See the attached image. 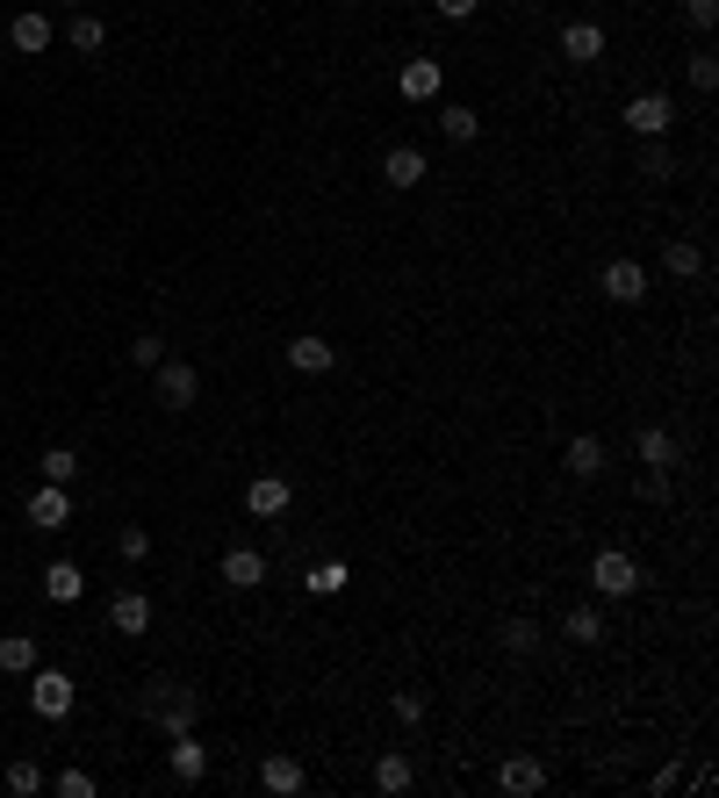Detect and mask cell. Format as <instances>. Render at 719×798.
Returning a JSON list of instances; mask_svg holds the SVG:
<instances>
[{
	"label": "cell",
	"instance_id": "cell-33",
	"mask_svg": "<svg viewBox=\"0 0 719 798\" xmlns=\"http://www.w3.org/2000/svg\"><path fill=\"white\" fill-rule=\"evenodd\" d=\"M116 555H122V561H144V555H151V532H144V526H122V532H116Z\"/></svg>",
	"mask_w": 719,
	"mask_h": 798
},
{
	"label": "cell",
	"instance_id": "cell-37",
	"mask_svg": "<svg viewBox=\"0 0 719 798\" xmlns=\"http://www.w3.org/2000/svg\"><path fill=\"white\" fill-rule=\"evenodd\" d=\"M640 503H669V468H648V475H640Z\"/></svg>",
	"mask_w": 719,
	"mask_h": 798
},
{
	"label": "cell",
	"instance_id": "cell-16",
	"mask_svg": "<svg viewBox=\"0 0 719 798\" xmlns=\"http://www.w3.org/2000/svg\"><path fill=\"white\" fill-rule=\"evenodd\" d=\"M540 785H547L540 756H503V762H497V791H518V798H526V791H540Z\"/></svg>",
	"mask_w": 719,
	"mask_h": 798
},
{
	"label": "cell",
	"instance_id": "cell-40",
	"mask_svg": "<svg viewBox=\"0 0 719 798\" xmlns=\"http://www.w3.org/2000/svg\"><path fill=\"white\" fill-rule=\"evenodd\" d=\"M476 8H482V0H439V14H447V22H468Z\"/></svg>",
	"mask_w": 719,
	"mask_h": 798
},
{
	"label": "cell",
	"instance_id": "cell-9",
	"mask_svg": "<svg viewBox=\"0 0 719 798\" xmlns=\"http://www.w3.org/2000/svg\"><path fill=\"white\" fill-rule=\"evenodd\" d=\"M288 503H296V489H288V475H259V482L244 489V511H252V518H281Z\"/></svg>",
	"mask_w": 719,
	"mask_h": 798
},
{
	"label": "cell",
	"instance_id": "cell-22",
	"mask_svg": "<svg viewBox=\"0 0 719 798\" xmlns=\"http://www.w3.org/2000/svg\"><path fill=\"white\" fill-rule=\"evenodd\" d=\"M80 590H87L80 561H51V569H43V597H51V605H72Z\"/></svg>",
	"mask_w": 719,
	"mask_h": 798
},
{
	"label": "cell",
	"instance_id": "cell-3",
	"mask_svg": "<svg viewBox=\"0 0 719 798\" xmlns=\"http://www.w3.org/2000/svg\"><path fill=\"white\" fill-rule=\"evenodd\" d=\"M590 582H598V597H633L640 590V569L626 547H605L598 561H590Z\"/></svg>",
	"mask_w": 719,
	"mask_h": 798
},
{
	"label": "cell",
	"instance_id": "cell-36",
	"mask_svg": "<svg viewBox=\"0 0 719 798\" xmlns=\"http://www.w3.org/2000/svg\"><path fill=\"white\" fill-rule=\"evenodd\" d=\"M389 712L403 719V727H418V719H425V698H418V690H396V698H389Z\"/></svg>",
	"mask_w": 719,
	"mask_h": 798
},
{
	"label": "cell",
	"instance_id": "cell-30",
	"mask_svg": "<svg viewBox=\"0 0 719 798\" xmlns=\"http://www.w3.org/2000/svg\"><path fill=\"white\" fill-rule=\"evenodd\" d=\"M80 475V453L72 447H43V482H72Z\"/></svg>",
	"mask_w": 719,
	"mask_h": 798
},
{
	"label": "cell",
	"instance_id": "cell-35",
	"mask_svg": "<svg viewBox=\"0 0 719 798\" xmlns=\"http://www.w3.org/2000/svg\"><path fill=\"white\" fill-rule=\"evenodd\" d=\"M691 87H698V94H712V87H719V58H712V51L691 58Z\"/></svg>",
	"mask_w": 719,
	"mask_h": 798
},
{
	"label": "cell",
	"instance_id": "cell-26",
	"mask_svg": "<svg viewBox=\"0 0 719 798\" xmlns=\"http://www.w3.org/2000/svg\"><path fill=\"white\" fill-rule=\"evenodd\" d=\"M346 582H353V569H346V561H317V569L302 576V590H310V597H339Z\"/></svg>",
	"mask_w": 719,
	"mask_h": 798
},
{
	"label": "cell",
	"instance_id": "cell-18",
	"mask_svg": "<svg viewBox=\"0 0 719 798\" xmlns=\"http://www.w3.org/2000/svg\"><path fill=\"white\" fill-rule=\"evenodd\" d=\"M561 468H569L576 482H590V475H605V439L576 432V439H569V453H561Z\"/></svg>",
	"mask_w": 719,
	"mask_h": 798
},
{
	"label": "cell",
	"instance_id": "cell-23",
	"mask_svg": "<svg viewBox=\"0 0 719 798\" xmlns=\"http://www.w3.org/2000/svg\"><path fill=\"white\" fill-rule=\"evenodd\" d=\"M662 267L677 273V281H698V273H706V252H698L691 238H669V245H662Z\"/></svg>",
	"mask_w": 719,
	"mask_h": 798
},
{
	"label": "cell",
	"instance_id": "cell-6",
	"mask_svg": "<svg viewBox=\"0 0 719 798\" xmlns=\"http://www.w3.org/2000/svg\"><path fill=\"white\" fill-rule=\"evenodd\" d=\"M151 375H159V403H166V410H188L194 396H202V375H194L188 360H159Z\"/></svg>",
	"mask_w": 719,
	"mask_h": 798
},
{
	"label": "cell",
	"instance_id": "cell-8",
	"mask_svg": "<svg viewBox=\"0 0 719 798\" xmlns=\"http://www.w3.org/2000/svg\"><path fill=\"white\" fill-rule=\"evenodd\" d=\"M109 626H116V634H151V597L144 590H116L109 597Z\"/></svg>",
	"mask_w": 719,
	"mask_h": 798
},
{
	"label": "cell",
	"instance_id": "cell-34",
	"mask_svg": "<svg viewBox=\"0 0 719 798\" xmlns=\"http://www.w3.org/2000/svg\"><path fill=\"white\" fill-rule=\"evenodd\" d=\"M51 791H58V798H94V777H87V770H58Z\"/></svg>",
	"mask_w": 719,
	"mask_h": 798
},
{
	"label": "cell",
	"instance_id": "cell-14",
	"mask_svg": "<svg viewBox=\"0 0 719 798\" xmlns=\"http://www.w3.org/2000/svg\"><path fill=\"white\" fill-rule=\"evenodd\" d=\"M166 762H173V777H180V785H202V777H209V748L194 741V734H173Z\"/></svg>",
	"mask_w": 719,
	"mask_h": 798
},
{
	"label": "cell",
	"instance_id": "cell-15",
	"mask_svg": "<svg viewBox=\"0 0 719 798\" xmlns=\"http://www.w3.org/2000/svg\"><path fill=\"white\" fill-rule=\"evenodd\" d=\"M598 288H605L611 302H640V296H648V273H640V259H611Z\"/></svg>",
	"mask_w": 719,
	"mask_h": 798
},
{
	"label": "cell",
	"instance_id": "cell-17",
	"mask_svg": "<svg viewBox=\"0 0 719 798\" xmlns=\"http://www.w3.org/2000/svg\"><path fill=\"white\" fill-rule=\"evenodd\" d=\"M439 80H447V72H439V58H410V66L396 72L403 101H432V94H439Z\"/></svg>",
	"mask_w": 719,
	"mask_h": 798
},
{
	"label": "cell",
	"instance_id": "cell-28",
	"mask_svg": "<svg viewBox=\"0 0 719 798\" xmlns=\"http://www.w3.org/2000/svg\"><path fill=\"white\" fill-rule=\"evenodd\" d=\"M0 669H8V677H29V669H37V640L8 634V640H0Z\"/></svg>",
	"mask_w": 719,
	"mask_h": 798
},
{
	"label": "cell",
	"instance_id": "cell-31",
	"mask_svg": "<svg viewBox=\"0 0 719 798\" xmlns=\"http://www.w3.org/2000/svg\"><path fill=\"white\" fill-rule=\"evenodd\" d=\"M439 130H447L453 144H468V137L482 130V116H476V109H439Z\"/></svg>",
	"mask_w": 719,
	"mask_h": 798
},
{
	"label": "cell",
	"instance_id": "cell-13",
	"mask_svg": "<svg viewBox=\"0 0 719 798\" xmlns=\"http://www.w3.org/2000/svg\"><path fill=\"white\" fill-rule=\"evenodd\" d=\"M561 58H569V66H598L605 58V29L598 22H569L561 29Z\"/></svg>",
	"mask_w": 719,
	"mask_h": 798
},
{
	"label": "cell",
	"instance_id": "cell-11",
	"mask_svg": "<svg viewBox=\"0 0 719 798\" xmlns=\"http://www.w3.org/2000/svg\"><path fill=\"white\" fill-rule=\"evenodd\" d=\"M302 785H310V777H302V762H296V756H281V748H273V756L259 762V791H273V798H296Z\"/></svg>",
	"mask_w": 719,
	"mask_h": 798
},
{
	"label": "cell",
	"instance_id": "cell-7",
	"mask_svg": "<svg viewBox=\"0 0 719 798\" xmlns=\"http://www.w3.org/2000/svg\"><path fill=\"white\" fill-rule=\"evenodd\" d=\"M217 576H223V582H231V590H259V582H267V576H273V561H267V555H259V547H231V555H223V561H217Z\"/></svg>",
	"mask_w": 719,
	"mask_h": 798
},
{
	"label": "cell",
	"instance_id": "cell-38",
	"mask_svg": "<svg viewBox=\"0 0 719 798\" xmlns=\"http://www.w3.org/2000/svg\"><path fill=\"white\" fill-rule=\"evenodd\" d=\"M130 360H137V367H159V360H166L159 331H144V339H130Z\"/></svg>",
	"mask_w": 719,
	"mask_h": 798
},
{
	"label": "cell",
	"instance_id": "cell-1",
	"mask_svg": "<svg viewBox=\"0 0 719 798\" xmlns=\"http://www.w3.org/2000/svg\"><path fill=\"white\" fill-rule=\"evenodd\" d=\"M144 719L166 734V741H173V734H194V719H202V690H188V684H151Z\"/></svg>",
	"mask_w": 719,
	"mask_h": 798
},
{
	"label": "cell",
	"instance_id": "cell-32",
	"mask_svg": "<svg viewBox=\"0 0 719 798\" xmlns=\"http://www.w3.org/2000/svg\"><path fill=\"white\" fill-rule=\"evenodd\" d=\"M503 648H511V655H532V648H540V626H532V619H503Z\"/></svg>",
	"mask_w": 719,
	"mask_h": 798
},
{
	"label": "cell",
	"instance_id": "cell-29",
	"mask_svg": "<svg viewBox=\"0 0 719 798\" xmlns=\"http://www.w3.org/2000/svg\"><path fill=\"white\" fill-rule=\"evenodd\" d=\"M640 173H648V180H669V173H677V159H669V144H662V137H640Z\"/></svg>",
	"mask_w": 719,
	"mask_h": 798
},
{
	"label": "cell",
	"instance_id": "cell-39",
	"mask_svg": "<svg viewBox=\"0 0 719 798\" xmlns=\"http://www.w3.org/2000/svg\"><path fill=\"white\" fill-rule=\"evenodd\" d=\"M683 14H691V29H712L719 22V0H683Z\"/></svg>",
	"mask_w": 719,
	"mask_h": 798
},
{
	"label": "cell",
	"instance_id": "cell-25",
	"mask_svg": "<svg viewBox=\"0 0 719 798\" xmlns=\"http://www.w3.org/2000/svg\"><path fill=\"white\" fill-rule=\"evenodd\" d=\"M0 785H8L14 798H37V791H51V777H43V762H8V777H0Z\"/></svg>",
	"mask_w": 719,
	"mask_h": 798
},
{
	"label": "cell",
	"instance_id": "cell-10",
	"mask_svg": "<svg viewBox=\"0 0 719 798\" xmlns=\"http://www.w3.org/2000/svg\"><path fill=\"white\" fill-rule=\"evenodd\" d=\"M8 43H14V51H22V58L51 51V14H43V8H22V14H14V22H8Z\"/></svg>",
	"mask_w": 719,
	"mask_h": 798
},
{
	"label": "cell",
	"instance_id": "cell-24",
	"mask_svg": "<svg viewBox=\"0 0 719 798\" xmlns=\"http://www.w3.org/2000/svg\"><path fill=\"white\" fill-rule=\"evenodd\" d=\"M66 43H72V51H87V58H94L101 51V43H109V22H101V14H72V29H66Z\"/></svg>",
	"mask_w": 719,
	"mask_h": 798
},
{
	"label": "cell",
	"instance_id": "cell-2",
	"mask_svg": "<svg viewBox=\"0 0 719 798\" xmlns=\"http://www.w3.org/2000/svg\"><path fill=\"white\" fill-rule=\"evenodd\" d=\"M72 698H80V684H72L66 669H29V712L37 719H66Z\"/></svg>",
	"mask_w": 719,
	"mask_h": 798
},
{
	"label": "cell",
	"instance_id": "cell-27",
	"mask_svg": "<svg viewBox=\"0 0 719 798\" xmlns=\"http://www.w3.org/2000/svg\"><path fill=\"white\" fill-rule=\"evenodd\" d=\"M410 785H418V770H410V756H396V748H389V756L375 762V791H410Z\"/></svg>",
	"mask_w": 719,
	"mask_h": 798
},
{
	"label": "cell",
	"instance_id": "cell-5",
	"mask_svg": "<svg viewBox=\"0 0 719 798\" xmlns=\"http://www.w3.org/2000/svg\"><path fill=\"white\" fill-rule=\"evenodd\" d=\"M619 116H626V130H633V137H662L669 122H677V101H669V94H633Z\"/></svg>",
	"mask_w": 719,
	"mask_h": 798
},
{
	"label": "cell",
	"instance_id": "cell-12",
	"mask_svg": "<svg viewBox=\"0 0 719 798\" xmlns=\"http://www.w3.org/2000/svg\"><path fill=\"white\" fill-rule=\"evenodd\" d=\"M288 367H302V375H331V367H339V346L317 339V331H302V339H288Z\"/></svg>",
	"mask_w": 719,
	"mask_h": 798
},
{
	"label": "cell",
	"instance_id": "cell-4",
	"mask_svg": "<svg viewBox=\"0 0 719 798\" xmlns=\"http://www.w3.org/2000/svg\"><path fill=\"white\" fill-rule=\"evenodd\" d=\"M22 518H29L37 532H66V526H72V497H66V482H43L37 497L22 503Z\"/></svg>",
	"mask_w": 719,
	"mask_h": 798
},
{
	"label": "cell",
	"instance_id": "cell-19",
	"mask_svg": "<svg viewBox=\"0 0 719 798\" xmlns=\"http://www.w3.org/2000/svg\"><path fill=\"white\" fill-rule=\"evenodd\" d=\"M633 453H640V468H677V439H669L662 425H640V432H633Z\"/></svg>",
	"mask_w": 719,
	"mask_h": 798
},
{
	"label": "cell",
	"instance_id": "cell-21",
	"mask_svg": "<svg viewBox=\"0 0 719 798\" xmlns=\"http://www.w3.org/2000/svg\"><path fill=\"white\" fill-rule=\"evenodd\" d=\"M561 634H569L576 648H598V640H605V611H598V605H569V619H561Z\"/></svg>",
	"mask_w": 719,
	"mask_h": 798
},
{
	"label": "cell",
	"instance_id": "cell-20",
	"mask_svg": "<svg viewBox=\"0 0 719 798\" xmlns=\"http://www.w3.org/2000/svg\"><path fill=\"white\" fill-rule=\"evenodd\" d=\"M381 180H389V188H418V180H425V151L396 144L389 159H381Z\"/></svg>",
	"mask_w": 719,
	"mask_h": 798
}]
</instances>
